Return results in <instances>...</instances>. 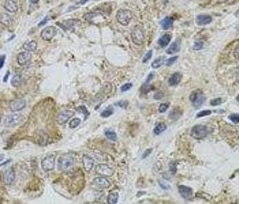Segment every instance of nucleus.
I'll return each mask as SVG.
<instances>
[{
    "instance_id": "obj_38",
    "label": "nucleus",
    "mask_w": 273,
    "mask_h": 204,
    "mask_svg": "<svg viewBox=\"0 0 273 204\" xmlns=\"http://www.w3.org/2000/svg\"><path fill=\"white\" fill-rule=\"evenodd\" d=\"M203 46V42H197L195 43V44L193 46V50H195V51H199V50H201V49H202Z\"/></svg>"
},
{
    "instance_id": "obj_31",
    "label": "nucleus",
    "mask_w": 273,
    "mask_h": 204,
    "mask_svg": "<svg viewBox=\"0 0 273 204\" xmlns=\"http://www.w3.org/2000/svg\"><path fill=\"white\" fill-rule=\"evenodd\" d=\"M81 25V21L79 20H70L67 21V27L72 30V29H74L77 25Z\"/></svg>"
},
{
    "instance_id": "obj_21",
    "label": "nucleus",
    "mask_w": 273,
    "mask_h": 204,
    "mask_svg": "<svg viewBox=\"0 0 273 204\" xmlns=\"http://www.w3.org/2000/svg\"><path fill=\"white\" fill-rule=\"evenodd\" d=\"M180 50V45L178 41L173 42L172 44L169 46V47L166 50V53L169 54H173L177 53Z\"/></svg>"
},
{
    "instance_id": "obj_5",
    "label": "nucleus",
    "mask_w": 273,
    "mask_h": 204,
    "mask_svg": "<svg viewBox=\"0 0 273 204\" xmlns=\"http://www.w3.org/2000/svg\"><path fill=\"white\" fill-rule=\"evenodd\" d=\"M190 100L192 102L193 106L197 108V107H200L201 106H202L204 103L206 101V97L202 90H197L191 93V96H190Z\"/></svg>"
},
{
    "instance_id": "obj_48",
    "label": "nucleus",
    "mask_w": 273,
    "mask_h": 204,
    "mask_svg": "<svg viewBox=\"0 0 273 204\" xmlns=\"http://www.w3.org/2000/svg\"><path fill=\"white\" fill-rule=\"evenodd\" d=\"M9 75H10V71H8V72L5 74V75L4 77V78H3V81H4V82H6L8 81V76H9Z\"/></svg>"
},
{
    "instance_id": "obj_18",
    "label": "nucleus",
    "mask_w": 273,
    "mask_h": 204,
    "mask_svg": "<svg viewBox=\"0 0 273 204\" xmlns=\"http://www.w3.org/2000/svg\"><path fill=\"white\" fill-rule=\"evenodd\" d=\"M182 78H183L182 74H180L178 72L175 73V74H172V76H171L169 78V80H168V83H169V86H171V87L176 86V85H178L179 83H180L181 80H182Z\"/></svg>"
},
{
    "instance_id": "obj_16",
    "label": "nucleus",
    "mask_w": 273,
    "mask_h": 204,
    "mask_svg": "<svg viewBox=\"0 0 273 204\" xmlns=\"http://www.w3.org/2000/svg\"><path fill=\"white\" fill-rule=\"evenodd\" d=\"M82 162L84 164V169L86 172H90L92 169L94 165V161L92 157L88 155H84L83 156Z\"/></svg>"
},
{
    "instance_id": "obj_25",
    "label": "nucleus",
    "mask_w": 273,
    "mask_h": 204,
    "mask_svg": "<svg viewBox=\"0 0 273 204\" xmlns=\"http://www.w3.org/2000/svg\"><path fill=\"white\" fill-rule=\"evenodd\" d=\"M99 16H103V15L98 12H89L85 14L84 15V18L90 23H93L94 19L96 17H99Z\"/></svg>"
},
{
    "instance_id": "obj_10",
    "label": "nucleus",
    "mask_w": 273,
    "mask_h": 204,
    "mask_svg": "<svg viewBox=\"0 0 273 204\" xmlns=\"http://www.w3.org/2000/svg\"><path fill=\"white\" fill-rule=\"evenodd\" d=\"M57 34V29L53 26H49L45 27L41 31V38L45 41H50L56 36Z\"/></svg>"
},
{
    "instance_id": "obj_27",
    "label": "nucleus",
    "mask_w": 273,
    "mask_h": 204,
    "mask_svg": "<svg viewBox=\"0 0 273 204\" xmlns=\"http://www.w3.org/2000/svg\"><path fill=\"white\" fill-rule=\"evenodd\" d=\"M118 199H119V195L118 192H114L109 193L107 198V202L109 204H115L118 203Z\"/></svg>"
},
{
    "instance_id": "obj_46",
    "label": "nucleus",
    "mask_w": 273,
    "mask_h": 204,
    "mask_svg": "<svg viewBox=\"0 0 273 204\" xmlns=\"http://www.w3.org/2000/svg\"><path fill=\"white\" fill-rule=\"evenodd\" d=\"M49 20V16H46V17H45V18H44V20H43L39 24H38V26L40 27V26L44 25H45L46 23V22H47Z\"/></svg>"
},
{
    "instance_id": "obj_15",
    "label": "nucleus",
    "mask_w": 273,
    "mask_h": 204,
    "mask_svg": "<svg viewBox=\"0 0 273 204\" xmlns=\"http://www.w3.org/2000/svg\"><path fill=\"white\" fill-rule=\"evenodd\" d=\"M179 192L182 195V197L186 199H191L193 196V190L191 187L181 185L178 187Z\"/></svg>"
},
{
    "instance_id": "obj_26",
    "label": "nucleus",
    "mask_w": 273,
    "mask_h": 204,
    "mask_svg": "<svg viewBox=\"0 0 273 204\" xmlns=\"http://www.w3.org/2000/svg\"><path fill=\"white\" fill-rule=\"evenodd\" d=\"M166 61V58L165 57H160L157 58L152 63V67L153 69H157L161 67L163 63Z\"/></svg>"
},
{
    "instance_id": "obj_1",
    "label": "nucleus",
    "mask_w": 273,
    "mask_h": 204,
    "mask_svg": "<svg viewBox=\"0 0 273 204\" xmlns=\"http://www.w3.org/2000/svg\"><path fill=\"white\" fill-rule=\"evenodd\" d=\"M74 159L68 154H64L60 156L57 160V168L62 172H69L73 168Z\"/></svg>"
},
{
    "instance_id": "obj_23",
    "label": "nucleus",
    "mask_w": 273,
    "mask_h": 204,
    "mask_svg": "<svg viewBox=\"0 0 273 204\" xmlns=\"http://www.w3.org/2000/svg\"><path fill=\"white\" fill-rule=\"evenodd\" d=\"M37 42L34 40H32L30 42L25 44L23 45V49L27 52H34L37 49Z\"/></svg>"
},
{
    "instance_id": "obj_34",
    "label": "nucleus",
    "mask_w": 273,
    "mask_h": 204,
    "mask_svg": "<svg viewBox=\"0 0 273 204\" xmlns=\"http://www.w3.org/2000/svg\"><path fill=\"white\" fill-rule=\"evenodd\" d=\"M229 118L230 120L233 122L234 123H239V115L238 113H236V114H231L230 116H229Z\"/></svg>"
},
{
    "instance_id": "obj_3",
    "label": "nucleus",
    "mask_w": 273,
    "mask_h": 204,
    "mask_svg": "<svg viewBox=\"0 0 273 204\" xmlns=\"http://www.w3.org/2000/svg\"><path fill=\"white\" fill-rule=\"evenodd\" d=\"M210 129L208 126L197 125H195L191 129V136L197 140L204 138L209 134Z\"/></svg>"
},
{
    "instance_id": "obj_37",
    "label": "nucleus",
    "mask_w": 273,
    "mask_h": 204,
    "mask_svg": "<svg viewBox=\"0 0 273 204\" xmlns=\"http://www.w3.org/2000/svg\"><path fill=\"white\" fill-rule=\"evenodd\" d=\"M132 87H133V84L132 83H126L125 84H124L123 86H122V87H121V91L122 92L127 91V90L131 89Z\"/></svg>"
},
{
    "instance_id": "obj_29",
    "label": "nucleus",
    "mask_w": 273,
    "mask_h": 204,
    "mask_svg": "<svg viewBox=\"0 0 273 204\" xmlns=\"http://www.w3.org/2000/svg\"><path fill=\"white\" fill-rule=\"evenodd\" d=\"M22 83L21 76L19 74L14 76L11 80V84L14 87H19Z\"/></svg>"
},
{
    "instance_id": "obj_42",
    "label": "nucleus",
    "mask_w": 273,
    "mask_h": 204,
    "mask_svg": "<svg viewBox=\"0 0 273 204\" xmlns=\"http://www.w3.org/2000/svg\"><path fill=\"white\" fill-rule=\"evenodd\" d=\"M154 76H155V73H154V72H151V73H150V74H149V75L148 76L147 79L145 80V84H149V83H150V81H152V79L154 78Z\"/></svg>"
},
{
    "instance_id": "obj_9",
    "label": "nucleus",
    "mask_w": 273,
    "mask_h": 204,
    "mask_svg": "<svg viewBox=\"0 0 273 204\" xmlns=\"http://www.w3.org/2000/svg\"><path fill=\"white\" fill-rule=\"evenodd\" d=\"M74 115V112L70 110H66L64 111H62L59 114L57 115L56 118V121L58 125H63L67 123L69 119L73 117Z\"/></svg>"
},
{
    "instance_id": "obj_22",
    "label": "nucleus",
    "mask_w": 273,
    "mask_h": 204,
    "mask_svg": "<svg viewBox=\"0 0 273 204\" xmlns=\"http://www.w3.org/2000/svg\"><path fill=\"white\" fill-rule=\"evenodd\" d=\"M171 39H172V35L169 34H165L159 38V40H158V44L162 48H164L169 44Z\"/></svg>"
},
{
    "instance_id": "obj_35",
    "label": "nucleus",
    "mask_w": 273,
    "mask_h": 204,
    "mask_svg": "<svg viewBox=\"0 0 273 204\" xmlns=\"http://www.w3.org/2000/svg\"><path fill=\"white\" fill-rule=\"evenodd\" d=\"M170 104L169 102L167 103H165V104H161L160 105V106L159 107V111L161 113H163L167 111V110L168 109V107H169Z\"/></svg>"
},
{
    "instance_id": "obj_24",
    "label": "nucleus",
    "mask_w": 273,
    "mask_h": 204,
    "mask_svg": "<svg viewBox=\"0 0 273 204\" xmlns=\"http://www.w3.org/2000/svg\"><path fill=\"white\" fill-rule=\"evenodd\" d=\"M161 26L162 28L165 30L169 29V28H171V27L173 25V18L172 17H169V16H167L165 17L164 19H162L161 21Z\"/></svg>"
},
{
    "instance_id": "obj_39",
    "label": "nucleus",
    "mask_w": 273,
    "mask_h": 204,
    "mask_svg": "<svg viewBox=\"0 0 273 204\" xmlns=\"http://www.w3.org/2000/svg\"><path fill=\"white\" fill-rule=\"evenodd\" d=\"M221 103H222V100H221V98H217V99H214V100H212V101H210L211 106H219V105L221 104Z\"/></svg>"
},
{
    "instance_id": "obj_49",
    "label": "nucleus",
    "mask_w": 273,
    "mask_h": 204,
    "mask_svg": "<svg viewBox=\"0 0 273 204\" xmlns=\"http://www.w3.org/2000/svg\"><path fill=\"white\" fill-rule=\"evenodd\" d=\"M29 1L31 3H33V4H36V3H38L39 0H29Z\"/></svg>"
},
{
    "instance_id": "obj_17",
    "label": "nucleus",
    "mask_w": 273,
    "mask_h": 204,
    "mask_svg": "<svg viewBox=\"0 0 273 204\" xmlns=\"http://www.w3.org/2000/svg\"><path fill=\"white\" fill-rule=\"evenodd\" d=\"M212 18L210 15H198L196 18V23L200 26L206 25L212 22Z\"/></svg>"
},
{
    "instance_id": "obj_40",
    "label": "nucleus",
    "mask_w": 273,
    "mask_h": 204,
    "mask_svg": "<svg viewBox=\"0 0 273 204\" xmlns=\"http://www.w3.org/2000/svg\"><path fill=\"white\" fill-rule=\"evenodd\" d=\"M178 58V56H176V57H172V58H170V59L166 60V65L168 66V67H169V66L172 65L173 63H174L176 60H177Z\"/></svg>"
},
{
    "instance_id": "obj_19",
    "label": "nucleus",
    "mask_w": 273,
    "mask_h": 204,
    "mask_svg": "<svg viewBox=\"0 0 273 204\" xmlns=\"http://www.w3.org/2000/svg\"><path fill=\"white\" fill-rule=\"evenodd\" d=\"M4 8L10 12H16L18 10V6L14 0H6L4 4Z\"/></svg>"
},
{
    "instance_id": "obj_50",
    "label": "nucleus",
    "mask_w": 273,
    "mask_h": 204,
    "mask_svg": "<svg viewBox=\"0 0 273 204\" xmlns=\"http://www.w3.org/2000/svg\"><path fill=\"white\" fill-rule=\"evenodd\" d=\"M87 2V0H80V4H84Z\"/></svg>"
},
{
    "instance_id": "obj_33",
    "label": "nucleus",
    "mask_w": 273,
    "mask_h": 204,
    "mask_svg": "<svg viewBox=\"0 0 273 204\" xmlns=\"http://www.w3.org/2000/svg\"><path fill=\"white\" fill-rule=\"evenodd\" d=\"M80 123H81V119H80V118H74V119L71 120L70 122L69 123V127L70 129H74L76 128L77 127H78Z\"/></svg>"
},
{
    "instance_id": "obj_32",
    "label": "nucleus",
    "mask_w": 273,
    "mask_h": 204,
    "mask_svg": "<svg viewBox=\"0 0 273 204\" xmlns=\"http://www.w3.org/2000/svg\"><path fill=\"white\" fill-rule=\"evenodd\" d=\"M105 136L107 137V138L109 139L110 140H112V141H116L118 136L117 134L115 133L114 131H107L105 132Z\"/></svg>"
},
{
    "instance_id": "obj_6",
    "label": "nucleus",
    "mask_w": 273,
    "mask_h": 204,
    "mask_svg": "<svg viewBox=\"0 0 273 204\" xmlns=\"http://www.w3.org/2000/svg\"><path fill=\"white\" fill-rule=\"evenodd\" d=\"M131 38L136 45H142L144 41V31L142 27L136 26L131 33Z\"/></svg>"
},
{
    "instance_id": "obj_30",
    "label": "nucleus",
    "mask_w": 273,
    "mask_h": 204,
    "mask_svg": "<svg viewBox=\"0 0 273 204\" xmlns=\"http://www.w3.org/2000/svg\"><path fill=\"white\" fill-rule=\"evenodd\" d=\"M114 108H113L111 106H109L101 113V117L103 118H107L110 117V116H111L114 114Z\"/></svg>"
},
{
    "instance_id": "obj_41",
    "label": "nucleus",
    "mask_w": 273,
    "mask_h": 204,
    "mask_svg": "<svg viewBox=\"0 0 273 204\" xmlns=\"http://www.w3.org/2000/svg\"><path fill=\"white\" fill-rule=\"evenodd\" d=\"M152 51H148L147 53L145 54L144 57H143V61H142L143 63H145V62H147L148 61L150 60V58L152 57Z\"/></svg>"
},
{
    "instance_id": "obj_7",
    "label": "nucleus",
    "mask_w": 273,
    "mask_h": 204,
    "mask_svg": "<svg viewBox=\"0 0 273 204\" xmlns=\"http://www.w3.org/2000/svg\"><path fill=\"white\" fill-rule=\"evenodd\" d=\"M55 159L56 156L54 154H51L45 157L41 161V166L45 172H49L53 170L55 168Z\"/></svg>"
},
{
    "instance_id": "obj_4",
    "label": "nucleus",
    "mask_w": 273,
    "mask_h": 204,
    "mask_svg": "<svg viewBox=\"0 0 273 204\" xmlns=\"http://www.w3.org/2000/svg\"><path fill=\"white\" fill-rule=\"evenodd\" d=\"M116 18L118 23L123 26H127L133 18V15L130 10H120L118 12Z\"/></svg>"
},
{
    "instance_id": "obj_36",
    "label": "nucleus",
    "mask_w": 273,
    "mask_h": 204,
    "mask_svg": "<svg viewBox=\"0 0 273 204\" xmlns=\"http://www.w3.org/2000/svg\"><path fill=\"white\" fill-rule=\"evenodd\" d=\"M211 113H212V112L210 111V110H203V111H201L198 113V114H197V117L200 118V117H206V116L210 115Z\"/></svg>"
},
{
    "instance_id": "obj_20",
    "label": "nucleus",
    "mask_w": 273,
    "mask_h": 204,
    "mask_svg": "<svg viewBox=\"0 0 273 204\" xmlns=\"http://www.w3.org/2000/svg\"><path fill=\"white\" fill-rule=\"evenodd\" d=\"M0 22L5 26L9 27L13 23V20L11 16L6 13H3L0 15Z\"/></svg>"
},
{
    "instance_id": "obj_2",
    "label": "nucleus",
    "mask_w": 273,
    "mask_h": 204,
    "mask_svg": "<svg viewBox=\"0 0 273 204\" xmlns=\"http://www.w3.org/2000/svg\"><path fill=\"white\" fill-rule=\"evenodd\" d=\"M25 119L23 114L21 113H15L10 115H8L5 118L4 124L7 127H15L20 125Z\"/></svg>"
},
{
    "instance_id": "obj_28",
    "label": "nucleus",
    "mask_w": 273,
    "mask_h": 204,
    "mask_svg": "<svg viewBox=\"0 0 273 204\" xmlns=\"http://www.w3.org/2000/svg\"><path fill=\"white\" fill-rule=\"evenodd\" d=\"M166 129L167 126L164 123H159L154 128V132L156 135H159L166 130Z\"/></svg>"
},
{
    "instance_id": "obj_14",
    "label": "nucleus",
    "mask_w": 273,
    "mask_h": 204,
    "mask_svg": "<svg viewBox=\"0 0 273 204\" xmlns=\"http://www.w3.org/2000/svg\"><path fill=\"white\" fill-rule=\"evenodd\" d=\"M32 59V54L29 52H22L17 56V62L21 66L26 65Z\"/></svg>"
},
{
    "instance_id": "obj_44",
    "label": "nucleus",
    "mask_w": 273,
    "mask_h": 204,
    "mask_svg": "<svg viewBox=\"0 0 273 204\" xmlns=\"http://www.w3.org/2000/svg\"><path fill=\"white\" fill-rule=\"evenodd\" d=\"M159 184H160V186H161V188L163 189H167L170 188V186L169 185V184H165V183H162L161 180H159Z\"/></svg>"
},
{
    "instance_id": "obj_11",
    "label": "nucleus",
    "mask_w": 273,
    "mask_h": 204,
    "mask_svg": "<svg viewBox=\"0 0 273 204\" xmlns=\"http://www.w3.org/2000/svg\"><path fill=\"white\" fill-rule=\"evenodd\" d=\"M9 107L12 112L21 111L26 107V101L23 99H16L10 102Z\"/></svg>"
},
{
    "instance_id": "obj_45",
    "label": "nucleus",
    "mask_w": 273,
    "mask_h": 204,
    "mask_svg": "<svg viewBox=\"0 0 273 204\" xmlns=\"http://www.w3.org/2000/svg\"><path fill=\"white\" fill-rule=\"evenodd\" d=\"M5 59V55H2V56H0V69H1L3 67V65H4V64Z\"/></svg>"
},
{
    "instance_id": "obj_51",
    "label": "nucleus",
    "mask_w": 273,
    "mask_h": 204,
    "mask_svg": "<svg viewBox=\"0 0 273 204\" xmlns=\"http://www.w3.org/2000/svg\"><path fill=\"white\" fill-rule=\"evenodd\" d=\"M0 122H1V117H0Z\"/></svg>"
},
{
    "instance_id": "obj_8",
    "label": "nucleus",
    "mask_w": 273,
    "mask_h": 204,
    "mask_svg": "<svg viewBox=\"0 0 273 204\" xmlns=\"http://www.w3.org/2000/svg\"><path fill=\"white\" fill-rule=\"evenodd\" d=\"M96 173L101 176L109 177L114 173V169L111 166L107 164H98L96 167Z\"/></svg>"
},
{
    "instance_id": "obj_13",
    "label": "nucleus",
    "mask_w": 273,
    "mask_h": 204,
    "mask_svg": "<svg viewBox=\"0 0 273 204\" xmlns=\"http://www.w3.org/2000/svg\"><path fill=\"white\" fill-rule=\"evenodd\" d=\"M15 170H14L12 168H10V169L5 171L4 174V177H3V180H4V183L5 184H6V185H10L11 184H12L14 180H15Z\"/></svg>"
},
{
    "instance_id": "obj_47",
    "label": "nucleus",
    "mask_w": 273,
    "mask_h": 204,
    "mask_svg": "<svg viewBox=\"0 0 273 204\" xmlns=\"http://www.w3.org/2000/svg\"><path fill=\"white\" fill-rule=\"evenodd\" d=\"M151 152H152V149H148L147 150H145V153H143V154L142 155V159H145V157H147L149 154H150Z\"/></svg>"
},
{
    "instance_id": "obj_12",
    "label": "nucleus",
    "mask_w": 273,
    "mask_h": 204,
    "mask_svg": "<svg viewBox=\"0 0 273 204\" xmlns=\"http://www.w3.org/2000/svg\"><path fill=\"white\" fill-rule=\"evenodd\" d=\"M93 184L98 188L101 189H108L111 186L110 182L104 176H100V177L94 178V180H93Z\"/></svg>"
},
{
    "instance_id": "obj_43",
    "label": "nucleus",
    "mask_w": 273,
    "mask_h": 204,
    "mask_svg": "<svg viewBox=\"0 0 273 204\" xmlns=\"http://www.w3.org/2000/svg\"><path fill=\"white\" fill-rule=\"evenodd\" d=\"M103 153H96V154H95V156L96 157V159L98 160H99L100 161H107L106 159H104V157L103 156Z\"/></svg>"
}]
</instances>
